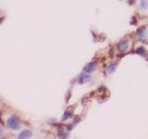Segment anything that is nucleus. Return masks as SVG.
<instances>
[{"instance_id": "f257e3e1", "label": "nucleus", "mask_w": 148, "mask_h": 139, "mask_svg": "<svg viewBox=\"0 0 148 139\" xmlns=\"http://www.w3.org/2000/svg\"><path fill=\"white\" fill-rule=\"evenodd\" d=\"M7 124H8V126L9 127V128H11V129H14V130H17V129H19L20 128V126H21V123H20V121L17 120V119L15 118H9V120H8V122H7Z\"/></svg>"}, {"instance_id": "f03ea898", "label": "nucleus", "mask_w": 148, "mask_h": 139, "mask_svg": "<svg viewBox=\"0 0 148 139\" xmlns=\"http://www.w3.org/2000/svg\"><path fill=\"white\" fill-rule=\"evenodd\" d=\"M95 67L96 66H95V63H94V62H90V63H88L87 65L84 67L83 71L87 73H93L94 70H95Z\"/></svg>"}, {"instance_id": "7ed1b4c3", "label": "nucleus", "mask_w": 148, "mask_h": 139, "mask_svg": "<svg viewBox=\"0 0 148 139\" xmlns=\"http://www.w3.org/2000/svg\"><path fill=\"white\" fill-rule=\"evenodd\" d=\"M128 47H129V43H128L127 41H121V42L118 45V50L121 52L126 51V50L128 49Z\"/></svg>"}, {"instance_id": "20e7f679", "label": "nucleus", "mask_w": 148, "mask_h": 139, "mask_svg": "<svg viewBox=\"0 0 148 139\" xmlns=\"http://www.w3.org/2000/svg\"><path fill=\"white\" fill-rule=\"evenodd\" d=\"M89 80H90V76L85 73H82L79 77V82L81 84H85V83L89 82Z\"/></svg>"}, {"instance_id": "39448f33", "label": "nucleus", "mask_w": 148, "mask_h": 139, "mask_svg": "<svg viewBox=\"0 0 148 139\" xmlns=\"http://www.w3.org/2000/svg\"><path fill=\"white\" fill-rule=\"evenodd\" d=\"M32 135V133H30L29 131H23L22 133L20 134V138H28Z\"/></svg>"}, {"instance_id": "423d86ee", "label": "nucleus", "mask_w": 148, "mask_h": 139, "mask_svg": "<svg viewBox=\"0 0 148 139\" xmlns=\"http://www.w3.org/2000/svg\"><path fill=\"white\" fill-rule=\"evenodd\" d=\"M137 34L139 35L140 37H145L146 36V34H147V33H146V31H145V29H139V30L137 31Z\"/></svg>"}, {"instance_id": "0eeeda50", "label": "nucleus", "mask_w": 148, "mask_h": 139, "mask_svg": "<svg viewBox=\"0 0 148 139\" xmlns=\"http://www.w3.org/2000/svg\"><path fill=\"white\" fill-rule=\"evenodd\" d=\"M141 7L142 9H146L148 8V0H141Z\"/></svg>"}, {"instance_id": "6e6552de", "label": "nucleus", "mask_w": 148, "mask_h": 139, "mask_svg": "<svg viewBox=\"0 0 148 139\" xmlns=\"http://www.w3.org/2000/svg\"><path fill=\"white\" fill-rule=\"evenodd\" d=\"M116 70V64L115 63H110L109 64V66H108V72L109 73H113L114 71Z\"/></svg>"}, {"instance_id": "1a4fd4ad", "label": "nucleus", "mask_w": 148, "mask_h": 139, "mask_svg": "<svg viewBox=\"0 0 148 139\" xmlns=\"http://www.w3.org/2000/svg\"><path fill=\"white\" fill-rule=\"evenodd\" d=\"M136 53H137L138 55H142L143 53H144V48H143L142 46L138 47V48L136 49Z\"/></svg>"}, {"instance_id": "9d476101", "label": "nucleus", "mask_w": 148, "mask_h": 139, "mask_svg": "<svg viewBox=\"0 0 148 139\" xmlns=\"http://www.w3.org/2000/svg\"><path fill=\"white\" fill-rule=\"evenodd\" d=\"M70 114H68V112H66V114L64 115V117H63V121H65L66 119L70 118Z\"/></svg>"}, {"instance_id": "9b49d317", "label": "nucleus", "mask_w": 148, "mask_h": 139, "mask_svg": "<svg viewBox=\"0 0 148 139\" xmlns=\"http://www.w3.org/2000/svg\"><path fill=\"white\" fill-rule=\"evenodd\" d=\"M2 135V131H1V129H0V136Z\"/></svg>"}]
</instances>
